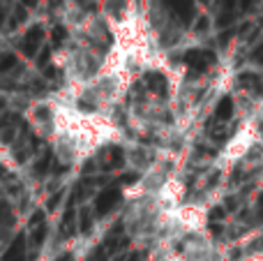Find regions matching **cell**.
Segmentation results:
<instances>
[{
	"mask_svg": "<svg viewBox=\"0 0 263 261\" xmlns=\"http://www.w3.org/2000/svg\"><path fill=\"white\" fill-rule=\"evenodd\" d=\"M141 9L139 0H102L100 3V16L106 21V26L116 28V26H123L125 21H129L136 12Z\"/></svg>",
	"mask_w": 263,
	"mask_h": 261,
	"instance_id": "5",
	"label": "cell"
},
{
	"mask_svg": "<svg viewBox=\"0 0 263 261\" xmlns=\"http://www.w3.org/2000/svg\"><path fill=\"white\" fill-rule=\"evenodd\" d=\"M63 109L65 102L63 97H40V100L30 102L23 111L26 116V123L30 125V129L37 137L46 139V141H53V137L58 134L60 123H63Z\"/></svg>",
	"mask_w": 263,
	"mask_h": 261,
	"instance_id": "3",
	"label": "cell"
},
{
	"mask_svg": "<svg viewBox=\"0 0 263 261\" xmlns=\"http://www.w3.org/2000/svg\"><path fill=\"white\" fill-rule=\"evenodd\" d=\"M106 58H109V51L106 49L90 46L86 42H79L72 37V42L55 53L53 63L65 74V81H67L65 90H79V88L92 83L104 72Z\"/></svg>",
	"mask_w": 263,
	"mask_h": 261,
	"instance_id": "2",
	"label": "cell"
},
{
	"mask_svg": "<svg viewBox=\"0 0 263 261\" xmlns=\"http://www.w3.org/2000/svg\"><path fill=\"white\" fill-rule=\"evenodd\" d=\"M256 252H259V257H261V261H263V248H261V250H256Z\"/></svg>",
	"mask_w": 263,
	"mask_h": 261,
	"instance_id": "8",
	"label": "cell"
},
{
	"mask_svg": "<svg viewBox=\"0 0 263 261\" xmlns=\"http://www.w3.org/2000/svg\"><path fill=\"white\" fill-rule=\"evenodd\" d=\"M63 123L51 141L53 155L65 166H81L88 157L111 143H127L125 132L109 114H90L69 104L63 97Z\"/></svg>",
	"mask_w": 263,
	"mask_h": 261,
	"instance_id": "1",
	"label": "cell"
},
{
	"mask_svg": "<svg viewBox=\"0 0 263 261\" xmlns=\"http://www.w3.org/2000/svg\"><path fill=\"white\" fill-rule=\"evenodd\" d=\"M240 261H261V257H259V252H252V254H245Z\"/></svg>",
	"mask_w": 263,
	"mask_h": 261,
	"instance_id": "7",
	"label": "cell"
},
{
	"mask_svg": "<svg viewBox=\"0 0 263 261\" xmlns=\"http://www.w3.org/2000/svg\"><path fill=\"white\" fill-rule=\"evenodd\" d=\"M150 261H187L180 250L173 248V243H157L150 252Z\"/></svg>",
	"mask_w": 263,
	"mask_h": 261,
	"instance_id": "6",
	"label": "cell"
},
{
	"mask_svg": "<svg viewBox=\"0 0 263 261\" xmlns=\"http://www.w3.org/2000/svg\"><path fill=\"white\" fill-rule=\"evenodd\" d=\"M166 157H168L166 148L148 146V143H125V160H127V166L139 171L141 176L153 171L155 166H159Z\"/></svg>",
	"mask_w": 263,
	"mask_h": 261,
	"instance_id": "4",
	"label": "cell"
}]
</instances>
